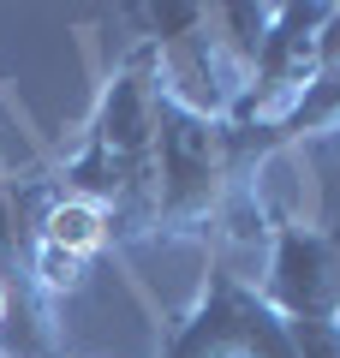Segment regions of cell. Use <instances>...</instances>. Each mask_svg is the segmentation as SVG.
Masks as SVG:
<instances>
[{"instance_id":"6da1fadb","label":"cell","mask_w":340,"mask_h":358,"mask_svg":"<svg viewBox=\"0 0 340 358\" xmlns=\"http://www.w3.org/2000/svg\"><path fill=\"white\" fill-rule=\"evenodd\" d=\"M155 102H162L155 48L138 36L101 78L72 150L48 167L54 185L113 215V245H150L155 227Z\"/></svg>"},{"instance_id":"7a4b0ae2","label":"cell","mask_w":340,"mask_h":358,"mask_svg":"<svg viewBox=\"0 0 340 358\" xmlns=\"http://www.w3.org/2000/svg\"><path fill=\"white\" fill-rule=\"evenodd\" d=\"M155 358H299V352H292V322L239 268L209 257L197 299L167 322Z\"/></svg>"},{"instance_id":"3957f363","label":"cell","mask_w":340,"mask_h":358,"mask_svg":"<svg viewBox=\"0 0 340 358\" xmlns=\"http://www.w3.org/2000/svg\"><path fill=\"white\" fill-rule=\"evenodd\" d=\"M323 24H328V0L269 6V30H263V48H257L251 84L233 108V126L281 131L304 108V96L316 90V72H323Z\"/></svg>"},{"instance_id":"277c9868","label":"cell","mask_w":340,"mask_h":358,"mask_svg":"<svg viewBox=\"0 0 340 358\" xmlns=\"http://www.w3.org/2000/svg\"><path fill=\"white\" fill-rule=\"evenodd\" d=\"M257 293L299 322H340V221L316 227L292 209H269V257Z\"/></svg>"},{"instance_id":"5b68a950","label":"cell","mask_w":340,"mask_h":358,"mask_svg":"<svg viewBox=\"0 0 340 358\" xmlns=\"http://www.w3.org/2000/svg\"><path fill=\"white\" fill-rule=\"evenodd\" d=\"M36 239H48V245H60V251L96 263L101 251H113V215L101 203H90V197L54 185V173H48V197H42V215H36Z\"/></svg>"},{"instance_id":"8992f818","label":"cell","mask_w":340,"mask_h":358,"mask_svg":"<svg viewBox=\"0 0 340 358\" xmlns=\"http://www.w3.org/2000/svg\"><path fill=\"white\" fill-rule=\"evenodd\" d=\"M30 275H36V287L60 310H66V299H78L90 287V263L72 257V251H60V245H48V239H36V251H30Z\"/></svg>"},{"instance_id":"52a82bcc","label":"cell","mask_w":340,"mask_h":358,"mask_svg":"<svg viewBox=\"0 0 340 358\" xmlns=\"http://www.w3.org/2000/svg\"><path fill=\"white\" fill-rule=\"evenodd\" d=\"M6 322H13V293L0 287V334H6Z\"/></svg>"},{"instance_id":"ba28073f","label":"cell","mask_w":340,"mask_h":358,"mask_svg":"<svg viewBox=\"0 0 340 358\" xmlns=\"http://www.w3.org/2000/svg\"><path fill=\"white\" fill-rule=\"evenodd\" d=\"M0 358H13V352H0Z\"/></svg>"}]
</instances>
